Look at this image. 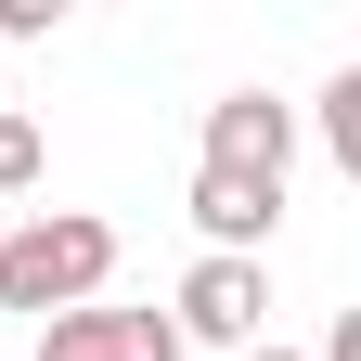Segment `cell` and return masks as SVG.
Instances as JSON below:
<instances>
[{
    "mask_svg": "<svg viewBox=\"0 0 361 361\" xmlns=\"http://www.w3.org/2000/svg\"><path fill=\"white\" fill-rule=\"evenodd\" d=\"M116 284V219L90 207H39L0 233V310H26V323H52V310H90Z\"/></svg>",
    "mask_w": 361,
    "mask_h": 361,
    "instance_id": "cell-1",
    "label": "cell"
},
{
    "mask_svg": "<svg viewBox=\"0 0 361 361\" xmlns=\"http://www.w3.org/2000/svg\"><path fill=\"white\" fill-rule=\"evenodd\" d=\"M168 336H180V348H271V271H258V258H194Z\"/></svg>",
    "mask_w": 361,
    "mask_h": 361,
    "instance_id": "cell-2",
    "label": "cell"
},
{
    "mask_svg": "<svg viewBox=\"0 0 361 361\" xmlns=\"http://www.w3.org/2000/svg\"><path fill=\"white\" fill-rule=\"evenodd\" d=\"M194 168L284 180V168H297V104H271V90H219V104H207V155H194Z\"/></svg>",
    "mask_w": 361,
    "mask_h": 361,
    "instance_id": "cell-3",
    "label": "cell"
},
{
    "mask_svg": "<svg viewBox=\"0 0 361 361\" xmlns=\"http://www.w3.org/2000/svg\"><path fill=\"white\" fill-rule=\"evenodd\" d=\"M39 361H180V336H168V310H52L39 323Z\"/></svg>",
    "mask_w": 361,
    "mask_h": 361,
    "instance_id": "cell-4",
    "label": "cell"
},
{
    "mask_svg": "<svg viewBox=\"0 0 361 361\" xmlns=\"http://www.w3.org/2000/svg\"><path fill=\"white\" fill-rule=\"evenodd\" d=\"M271 219H284V180H245V168H194V233L207 258H258Z\"/></svg>",
    "mask_w": 361,
    "mask_h": 361,
    "instance_id": "cell-5",
    "label": "cell"
},
{
    "mask_svg": "<svg viewBox=\"0 0 361 361\" xmlns=\"http://www.w3.org/2000/svg\"><path fill=\"white\" fill-rule=\"evenodd\" d=\"M39 168H52V155H39V116L0 104V194H39Z\"/></svg>",
    "mask_w": 361,
    "mask_h": 361,
    "instance_id": "cell-6",
    "label": "cell"
},
{
    "mask_svg": "<svg viewBox=\"0 0 361 361\" xmlns=\"http://www.w3.org/2000/svg\"><path fill=\"white\" fill-rule=\"evenodd\" d=\"M323 142H336V155H348V168H361V65H348V78H336V90H323Z\"/></svg>",
    "mask_w": 361,
    "mask_h": 361,
    "instance_id": "cell-7",
    "label": "cell"
},
{
    "mask_svg": "<svg viewBox=\"0 0 361 361\" xmlns=\"http://www.w3.org/2000/svg\"><path fill=\"white\" fill-rule=\"evenodd\" d=\"M65 26V0H0V52H13V39H52Z\"/></svg>",
    "mask_w": 361,
    "mask_h": 361,
    "instance_id": "cell-8",
    "label": "cell"
},
{
    "mask_svg": "<svg viewBox=\"0 0 361 361\" xmlns=\"http://www.w3.org/2000/svg\"><path fill=\"white\" fill-rule=\"evenodd\" d=\"M245 361H310V348H245Z\"/></svg>",
    "mask_w": 361,
    "mask_h": 361,
    "instance_id": "cell-9",
    "label": "cell"
}]
</instances>
